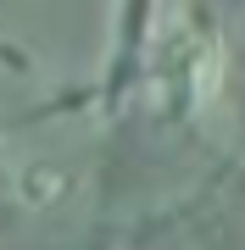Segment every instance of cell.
Wrapping results in <instances>:
<instances>
[{"instance_id":"6da1fadb","label":"cell","mask_w":245,"mask_h":250,"mask_svg":"<svg viewBox=\"0 0 245 250\" xmlns=\"http://www.w3.org/2000/svg\"><path fill=\"white\" fill-rule=\"evenodd\" d=\"M145 78H151L156 106L167 117H195L212 95H218V83H223V50L212 45L200 28L178 22V28H167V34L156 39V50L145 62Z\"/></svg>"}]
</instances>
